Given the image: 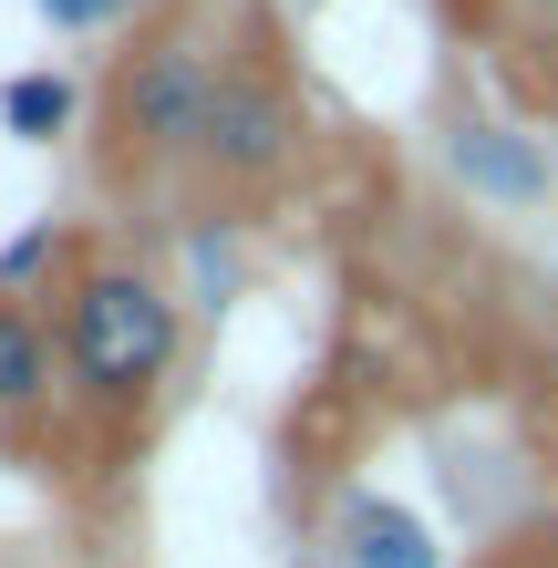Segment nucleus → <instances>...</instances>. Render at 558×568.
I'll return each mask as SVG.
<instances>
[{
	"label": "nucleus",
	"instance_id": "nucleus-1",
	"mask_svg": "<svg viewBox=\"0 0 558 568\" xmlns=\"http://www.w3.org/2000/svg\"><path fill=\"white\" fill-rule=\"evenodd\" d=\"M52 342H62V393L93 414H135L166 393L176 352H186V311L166 280L145 270H83L73 290L52 300Z\"/></svg>",
	"mask_w": 558,
	"mask_h": 568
},
{
	"label": "nucleus",
	"instance_id": "nucleus-2",
	"mask_svg": "<svg viewBox=\"0 0 558 568\" xmlns=\"http://www.w3.org/2000/svg\"><path fill=\"white\" fill-rule=\"evenodd\" d=\"M207 93H217V62L196 31H145L114 73V155L124 165H176L207 135Z\"/></svg>",
	"mask_w": 558,
	"mask_h": 568
},
{
	"label": "nucleus",
	"instance_id": "nucleus-3",
	"mask_svg": "<svg viewBox=\"0 0 558 568\" xmlns=\"http://www.w3.org/2000/svg\"><path fill=\"white\" fill-rule=\"evenodd\" d=\"M290 145H301V114H290V93H280V73H258V62H217V93H207V135H196V176L207 186H270L280 165H290Z\"/></svg>",
	"mask_w": 558,
	"mask_h": 568
},
{
	"label": "nucleus",
	"instance_id": "nucleus-4",
	"mask_svg": "<svg viewBox=\"0 0 558 568\" xmlns=\"http://www.w3.org/2000/svg\"><path fill=\"white\" fill-rule=\"evenodd\" d=\"M52 404H62V342H52V311L0 300V434H31Z\"/></svg>",
	"mask_w": 558,
	"mask_h": 568
},
{
	"label": "nucleus",
	"instance_id": "nucleus-5",
	"mask_svg": "<svg viewBox=\"0 0 558 568\" xmlns=\"http://www.w3.org/2000/svg\"><path fill=\"white\" fill-rule=\"evenodd\" d=\"M332 548H342V568H445L435 527H424L414 507H393V496H342Z\"/></svg>",
	"mask_w": 558,
	"mask_h": 568
},
{
	"label": "nucleus",
	"instance_id": "nucleus-6",
	"mask_svg": "<svg viewBox=\"0 0 558 568\" xmlns=\"http://www.w3.org/2000/svg\"><path fill=\"white\" fill-rule=\"evenodd\" d=\"M455 165H466L486 196H517V207H538V196H548V155L517 145V135H497V124H466V135H455Z\"/></svg>",
	"mask_w": 558,
	"mask_h": 568
},
{
	"label": "nucleus",
	"instance_id": "nucleus-7",
	"mask_svg": "<svg viewBox=\"0 0 558 568\" xmlns=\"http://www.w3.org/2000/svg\"><path fill=\"white\" fill-rule=\"evenodd\" d=\"M73 114H83V93L62 83V73H11V83H0V124H11L21 145H52V135H73Z\"/></svg>",
	"mask_w": 558,
	"mask_h": 568
},
{
	"label": "nucleus",
	"instance_id": "nucleus-8",
	"mask_svg": "<svg viewBox=\"0 0 558 568\" xmlns=\"http://www.w3.org/2000/svg\"><path fill=\"white\" fill-rule=\"evenodd\" d=\"M52 258H62V227H31V239H21L11 258H0V300H21L31 280H42V270H52Z\"/></svg>",
	"mask_w": 558,
	"mask_h": 568
},
{
	"label": "nucleus",
	"instance_id": "nucleus-9",
	"mask_svg": "<svg viewBox=\"0 0 558 568\" xmlns=\"http://www.w3.org/2000/svg\"><path fill=\"white\" fill-rule=\"evenodd\" d=\"M42 21H52V31H114L124 0H42Z\"/></svg>",
	"mask_w": 558,
	"mask_h": 568
},
{
	"label": "nucleus",
	"instance_id": "nucleus-10",
	"mask_svg": "<svg viewBox=\"0 0 558 568\" xmlns=\"http://www.w3.org/2000/svg\"><path fill=\"white\" fill-rule=\"evenodd\" d=\"M528 11H548V21H558V0H528Z\"/></svg>",
	"mask_w": 558,
	"mask_h": 568
}]
</instances>
